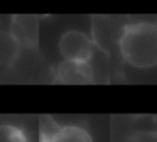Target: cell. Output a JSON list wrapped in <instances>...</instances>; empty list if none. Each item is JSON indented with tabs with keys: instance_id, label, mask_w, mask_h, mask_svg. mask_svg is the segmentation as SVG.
Returning <instances> with one entry per match:
<instances>
[{
	"instance_id": "5",
	"label": "cell",
	"mask_w": 157,
	"mask_h": 142,
	"mask_svg": "<svg viewBox=\"0 0 157 142\" xmlns=\"http://www.w3.org/2000/svg\"><path fill=\"white\" fill-rule=\"evenodd\" d=\"M56 81L60 84L92 82V70L88 63L63 61L56 70Z\"/></svg>"
},
{
	"instance_id": "7",
	"label": "cell",
	"mask_w": 157,
	"mask_h": 142,
	"mask_svg": "<svg viewBox=\"0 0 157 142\" xmlns=\"http://www.w3.org/2000/svg\"><path fill=\"white\" fill-rule=\"evenodd\" d=\"M0 142H28L24 130L14 124H0Z\"/></svg>"
},
{
	"instance_id": "9",
	"label": "cell",
	"mask_w": 157,
	"mask_h": 142,
	"mask_svg": "<svg viewBox=\"0 0 157 142\" xmlns=\"http://www.w3.org/2000/svg\"><path fill=\"white\" fill-rule=\"evenodd\" d=\"M0 25H2V21H0Z\"/></svg>"
},
{
	"instance_id": "4",
	"label": "cell",
	"mask_w": 157,
	"mask_h": 142,
	"mask_svg": "<svg viewBox=\"0 0 157 142\" xmlns=\"http://www.w3.org/2000/svg\"><path fill=\"white\" fill-rule=\"evenodd\" d=\"M10 32L15 36L22 47H32L38 43L39 27L36 17L32 15H15L11 21Z\"/></svg>"
},
{
	"instance_id": "6",
	"label": "cell",
	"mask_w": 157,
	"mask_h": 142,
	"mask_svg": "<svg viewBox=\"0 0 157 142\" xmlns=\"http://www.w3.org/2000/svg\"><path fill=\"white\" fill-rule=\"evenodd\" d=\"M21 43L10 31H0V65L11 67L18 59Z\"/></svg>"
},
{
	"instance_id": "2",
	"label": "cell",
	"mask_w": 157,
	"mask_h": 142,
	"mask_svg": "<svg viewBox=\"0 0 157 142\" xmlns=\"http://www.w3.org/2000/svg\"><path fill=\"white\" fill-rule=\"evenodd\" d=\"M59 50L65 61L89 63L93 56V43L85 32L70 30L60 38Z\"/></svg>"
},
{
	"instance_id": "3",
	"label": "cell",
	"mask_w": 157,
	"mask_h": 142,
	"mask_svg": "<svg viewBox=\"0 0 157 142\" xmlns=\"http://www.w3.org/2000/svg\"><path fill=\"white\" fill-rule=\"evenodd\" d=\"M40 142H93V138L86 128L77 124H67L44 128Z\"/></svg>"
},
{
	"instance_id": "1",
	"label": "cell",
	"mask_w": 157,
	"mask_h": 142,
	"mask_svg": "<svg viewBox=\"0 0 157 142\" xmlns=\"http://www.w3.org/2000/svg\"><path fill=\"white\" fill-rule=\"evenodd\" d=\"M122 59L135 68L157 65V25L135 22L124 28L118 41Z\"/></svg>"
},
{
	"instance_id": "8",
	"label": "cell",
	"mask_w": 157,
	"mask_h": 142,
	"mask_svg": "<svg viewBox=\"0 0 157 142\" xmlns=\"http://www.w3.org/2000/svg\"><path fill=\"white\" fill-rule=\"evenodd\" d=\"M125 142H157V130L138 131L132 134Z\"/></svg>"
}]
</instances>
